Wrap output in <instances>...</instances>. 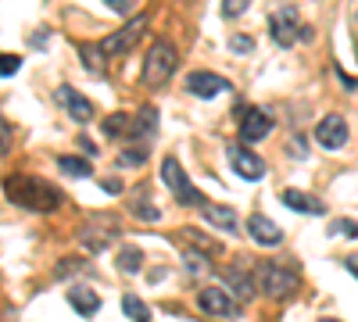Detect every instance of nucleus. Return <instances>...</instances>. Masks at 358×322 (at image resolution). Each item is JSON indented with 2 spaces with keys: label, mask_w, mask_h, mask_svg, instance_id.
<instances>
[{
  "label": "nucleus",
  "mask_w": 358,
  "mask_h": 322,
  "mask_svg": "<svg viewBox=\"0 0 358 322\" xmlns=\"http://www.w3.org/2000/svg\"><path fill=\"white\" fill-rule=\"evenodd\" d=\"M4 193L11 204H18V208H29V212H54V208H62V200L65 193L57 190L54 183L40 180V175H8L4 180Z\"/></svg>",
  "instance_id": "obj_1"
},
{
  "label": "nucleus",
  "mask_w": 358,
  "mask_h": 322,
  "mask_svg": "<svg viewBox=\"0 0 358 322\" xmlns=\"http://www.w3.org/2000/svg\"><path fill=\"white\" fill-rule=\"evenodd\" d=\"M236 119H241V140H244V147L248 143H258L265 140L268 133H273V115H265L262 108H236Z\"/></svg>",
  "instance_id": "obj_6"
},
{
  "label": "nucleus",
  "mask_w": 358,
  "mask_h": 322,
  "mask_svg": "<svg viewBox=\"0 0 358 322\" xmlns=\"http://www.w3.org/2000/svg\"><path fill=\"white\" fill-rule=\"evenodd\" d=\"M248 233H251V240L258 247H280L283 244V229L273 219H265V215H251L248 219Z\"/></svg>",
  "instance_id": "obj_14"
},
{
  "label": "nucleus",
  "mask_w": 358,
  "mask_h": 322,
  "mask_svg": "<svg viewBox=\"0 0 358 322\" xmlns=\"http://www.w3.org/2000/svg\"><path fill=\"white\" fill-rule=\"evenodd\" d=\"M201 212H204L208 226H219L222 233H236V229H241V219H236V212L226 208V204H204Z\"/></svg>",
  "instance_id": "obj_17"
},
{
  "label": "nucleus",
  "mask_w": 358,
  "mask_h": 322,
  "mask_svg": "<svg viewBox=\"0 0 358 322\" xmlns=\"http://www.w3.org/2000/svg\"><path fill=\"white\" fill-rule=\"evenodd\" d=\"M115 237H118V229L111 226V219L104 222V229H101V222H90V226H83V229H79V244H83L90 254L108 251V247L115 244Z\"/></svg>",
  "instance_id": "obj_12"
},
{
  "label": "nucleus",
  "mask_w": 358,
  "mask_h": 322,
  "mask_svg": "<svg viewBox=\"0 0 358 322\" xmlns=\"http://www.w3.org/2000/svg\"><path fill=\"white\" fill-rule=\"evenodd\" d=\"M143 25H147V18L140 15V18H133L129 25H122L118 33H111L108 40H101V50H104V57H118V54H129V47L143 36Z\"/></svg>",
  "instance_id": "obj_9"
},
{
  "label": "nucleus",
  "mask_w": 358,
  "mask_h": 322,
  "mask_svg": "<svg viewBox=\"0 0 358 322\" xmlns=\"http://www.w3.org/2000/svg\"><path fill=\"white\" fill-rule=\"evenodd\" d=\"M315 140L326 151H341L348 143V122L341 119V115H326V119H319V126H315Z\"/></svg>",
  "instance_id": "obj_10"
},
{
  "label": "nucleus",
  "mask_w": 358,
  "mask_h": 322,
  "mask_svg": "<svg viewBox=\"0 0 358 322\" xmlns=\"http://www.w3.org/2000/svg\"><path fill=\"white\" fill-rule=\"evenodd\" d=\"M226 283H229V290L236 298H244V301H251L255 298V276H248L244 269H226Z\"/></svg>",
  "instance_id": "obj_19"
},
{
  "label": "nucleus",
  "mask_w": 358,
  "mask_h": 322,
  "mask_svg": "<svg viewBox=\"0 0 358 322\" xmlns=\"http://www.w3.org/2000/svg\"><path fill=\"white\" fill-rule=\"evenodd\" d=\"M290 151L305 158V151H308V143H305V136H294V143H290Z\"/></svg>",
  "instance_id": "obj_36"
},
{
  "label": "nucleus",
  "mask_w": 358,
  "mask_h": 322,
  "mask_svg": "<svg viewBox=\"0 0 358 322\" xmlns=\"http://www.w3.org/2000/svg\"><path fill=\"white\" fill-rule=\"evenodd\" d=\"M57 168H62L65 175H76V180H86V175H94L90 161H83V158H72V154H62V158H57Z\"/></svg>",
  "instance_id": "obj_22"
},
{
  "label": "nucleus",
  "mask_w": 358,
  "mask_h": 322,
  "mask_svg": "<svg viewBox=\"0 0 358 322\" xmlns=\"http://www.w3.org/2000/svg\"><path fill=\"white\" fill-rule=\"evenodd\" d=\"M283 204L294 212H301V215H322L326 212V204L312 193H301V190H283Z\"/></svg>",
  "instance_id": "obj_18"
},
{
  "label": "nucleus",
  "mask_w": 358,
  "mask_h": 322,
  "mask_svg": "<svg viewBox=\"0 0 358 322\" xmlns=\"http://www.w3.org/2000/svg\"><path fill=\"white\" fill-rule=\"evenodd\" d=\"M79 50H83V65H86L90 72H104V50H101V47H90V43H86V47H79Z\"/></svg>",
  "instance_id": "obj_26"
},
{
  "label": "nucleus",
  "mask_w": 358,
  "mask_h": 322,
  "mask_svg": "<svg viewBox=\"0 0 358 322\" xmlns=\"http://www.w3.org/2000/svg\"><path fill=\"white\" fill-rule=\"evenodd\" d=\"M319 322H341V319H330V315H326V319H319Z\"/></svg>",
  "instance_id": "obj_39"
},
{
  "label": "nucleus",
  "mask_w": 358,
  "mask_h": 322,
  "mask_svg": "<svg viewBox=\"0 0 358 322\" xmlns=\"http://www.w3.org/2000/svg\"><path fill=\"white\" fill-rule=\"evenodd\" d=\"M122 312H126V319H133V322H155V319H151V308H147L136 294H126V298H122Z\"/></svg>",
  "instance_id": "obj_21"
},
{
  "label": "nucleus",
  "mask_w": 358,
  "mask_h": 322,
  "mask_svg": "<svg viewBox=\"0 0 358 322\" xmlns=\"http://www.w3.org/2000/svg\"><path fill=\"white\" fill-rule=\"evenodd\" d=\"M133 126V119H129V111H115V115H108V119L101 122V129H104V136H118L122 129H129Z\"/></svg>",
  "instance_id": "obj_23"
},
{
  "label": "nucleus",
  "mask_w": 358,
  "mask_h": 322,
  "mask_svg": "<svg viewBox=\"0 0 358 322\" xmlns=\"http://www.w3.org/2000/svg\"><path fill=\"white\" fill-rule=\"evenodd\" d=\"M229 50H233V54H251V50H255V40L236 33V36H229Z\"/></svg>",
  "instance_id": "obj_31"
},
{
  "label": "nucleus",
  "mask_w": 358,
  "mask_h": 322,
  "mask_svg": "<svg viewBox=\"0 0 358 322\" xmlns=\"http://www.w3.org/2000/svg\"><path fill=\"white\" fill-rule=\"evenodd\" d=\"M83 269V261L79 258H69V261H62V265H57V276H69V272H79Z\"/></svg>",
  "instance_id": "obj_34"
},
{
  "label": "nucleus",
  "mask_w": 358,
  "mask_h": 322,
  "mask_svg": "<svg viewBox=\"0 0 358 322\" xmlns=\"http://www.w3.org/2000/svg\"><path fill=\"white\" fill-rule=\"evenodd\" d=\"M183 240H187V244H194L201 254H222V247H219L215 240H208L204 233H197V229H187V233H183Z\"/></svg>",
  "instance_id": "obj_24"
},
{
  "label": "nucleus",
  "mask_w": 358,
  "mask_h": 322,
  "mask_svg": "<svg viewBox=\"0 0 358 322\" xmlns=\"http://www.w3.org/2000/svg\"><path fill=\"white\" fill-rule=\"evenodd\" d=\"M255 283H258V290L265 298L287 301L297 290V283H301V276H297L294 269H287V265H276V261H262V265L255 269Z\"/></svg>",
  "instance_id": "obj_2"
},
{
  "label": "nucleus",
  "mask_w": 358,
  "mask_h": 322,
  "mask_svg": "<svg viewBox=\"0 0 358 322\" xmlns=\"http://www.w3.org/2000/svg\"><path fill=\"white\" fill-rule=\"evenodd\" d=\"M330 237H358V222H355V219H337V222H330Z\"/></svg>",
  "instance_id": "obj_27"
},
{
  "label": "nucleus",
  "mask_w": 358,
  "mask_h": 322,
  "mask_svg": "<svg viewBox=\"0 0 358 322\" xmlns=\"http://www.w3.org/2000/svg\"><path fill=\"white\" fill-rule=\"evenodd\" d=\"M226 154H229V165H233V172L241 175V180H251V183H258L262 175H265V161L251 151V147H244V143H229L226 147Z\"/></svg>",
  "instance_id": "obj_8"
},
{
  "label": "nucleus",
  "mask_w": 358,
  "mask_h": 322,
  "mask_svg": "<svg viewBox=\"0 0 358 322\" xmlns=\"http://www.w3.org/2000/svg\"><path fill=\"white\" fill-rule=\"evenodd\" d=\"M129 208H133V215H140V219H147V222H158V208H155V204L147 200L143 193L129 197Z\"/></svg>",
  "instance_id": "obj_25"
},
{
  "label": "nucleus",
  "mask_w": 358,
  "mask_h": 322,
  "mask_svg": "<svg viewBox=\"0 0 358 322\" xmlns=\"http://www.w3.org/2000/svg\"><path fill=\"white\" fill-rule=\"evenodd\" d=\"M251 8V0H222V18H241Z\"/></svg>",
  "instance_id": "obj_28"
},
{
  "label": "nucleus",
  "mask_w": 358,
  "mask_h": 322,
  "mask_svg": "<svg viewBox=\"0 0 358 322\" xmlns=\"http://www.w3.org/2000/svg\"><path fill=\"white\" fill-rule=\"evenodd\" d=\"M344 265H348V272H351V276H358V254H351V258L344 261Z\"/></svg>",
  "instance_id": "obj_38"
},
{
  "label": "nucleus",
  "mask_w": 358,
  "mask_h": 322,
  "mask_svg": "<svg viewBox=\"0 0 358 322\" xmlns=\"http://www.w3.org/2000/svg\"><path fill=\"white\" fill-rule=\"evenodd\" d=\"M229 90V82L222 79V75H215V72H190L187 75V94H194V97H201V101H208V97H219V94H226Z\"/></svg>",
  "instance_id": "obj_13"
},
{
  "label": "nucleus",
  "mask_w": 358,
  "mask_h": 322,
  "mask_svg": "<svg viewBox=\"0 0 358 322\" xmlns=\"http://www.w3.org/2000/svg\"><path fill=\"white\" fill-rule=\"evenodd\" d=\"M162 180H165V186L176 193L179 204H190V208H204V193L187 180L183 165H179L176 158H165V161H162Z\"/></svg>",
  "instance_id": "obj_4"
},
{
  "label": "nucleus",
  "mask_w": 358,
  "mask_h": 322,
  "mask_svg": "<svg viewBox=\"0 0 358 322\" xmlns=\"http://www.w3.org/2000/svg\"><path fill=\"white\" fill-rule=\"evenodd\" d=\"M101 186H104L108 193H122V183H118V180H104Z\"/></svg>",
  "instance_id": "obj_37"
},
{
  "label": "nucleus",
  "mask_w": 358,
  "mask_h": 322,
  "mask_svg": "<svg viewBox=\"0 0 358 322\" xmlns=\"http://www.w3.org/2000/svg\"><path fill=\"white\" fill-rule=\"evenodd\" d=\"M183 265H187L190 272H204V269H208V261H204L201 251H187V254H183Z\"/></svg>",
  "instance_id": "obj_30"
},
{
  "label": "nucleus",
  "mask_w": 358,
  "mask_h": 322,
  "mask_svg": "<svg viewBox=\"0 0 358 322\" xmlns=\"http://www.w3.org/2000/svg\"><path fill=\"white\" fill-rule=\"evenodd\" d=\"M268 36H273L276 47H294L297 40H301V18H297V11L280 8L273 15V22H268Z\"/></svg>",
  "instance_id": "obj_7"
},
{
  "label": "nucleus",
  "mask_w": 358,
  "mask_h": 322,
  "mask_svg": "<svg viewBox=\"0 0 358 322\" xmlns=\"http://www.w3.org/2000/svg\"><path fill=\"white\" fill-rule=\"evenodd\" d=\"M57 104L69 111L72 122H79V126L94 122V104H90L79 90H72V86H57Z\"/></svg>",
  "instance_id": "obj_11"
},
{
  "label": "nucleus",
  "mask_w": 358,
  "mask_h": 322,
  "mask_svg": "<svg viewBox=\"0 0 358 322\" xmlns=\"http://www.w3.org/2000/svg\"><path fill=\"white\" fill-rule=\"evenodd\" d=\"M11 143H15V129H11L4 119H0V158L11 151Z\"/></svg>",
  "instance_id": "obj_32"
},
{
  "label": "nucleus",
  "mask_w": 358,
  "mask_h": 322,
  "mask_svg": "<svg viewBox=\"0 0 358 322\" xmlns=\"http://www.w3.org/2000/svg\"><path fill=\"white\" fill-rule=\"evenodd\" d=\"M197 305H201V312H208V315L241 319V301L229 298V290H222V286H204L201 294H197Z\"/></svg>",
  "instance_id": "obj_5"
},
{
  "label": "nucleus",
  "mask_w": 358,
  "mask_h": 322,
  "mask_svg": "<svg viewBox=\"0 0 358 322\" xmlns=\"http://www.w3.org/2000/svg\"><path fill=\"white\" fill-rule=\"evenodd\" d=\"M22 68V57L18 54H0V75H15Z\"/></svg>",
  "instance_id": "obj_29"
},
{
  "label": "nucleus",
  "mask_w": 358,
  "mask_h": 322,
  "mask_svg": "<svg viewBox=\"0 0 358 322\" xmlns=\"http://www.w3.org/2000/svg\"><path fill=\"white\" fill-rule=\"evenodd\" d=\"M129 136H133V143L147 147V143L158 136V111H155V108H140L136 119H133V126H129Z\"/></svg>",
  "instance_id": "obj_15"
},
{
  "label": "nucleus",
  "mask_w": 358,
  "mask_h": 322,
  "mask_svg": "<svg viewBox=\"0 0 358 322\" xmlns=\"http://www.w3.org/2000/svg\"><path fill=\"white\" fill-rule=\"evenodd\" d=\"M104 4H108L111 11H118V15H129V8H133V0H104Z\"/></svg>",
  "instance_id": "obj_35"
},
{
  "label": "nucleus",
  "mask_w": 358,
  "mask_h": 322,
  "mask_svg": "<svg viewBox=\"0 0 358 322\" xmlns=\"http://www.w3.org/2000/svg\"><path fill=\"white\" fill-rule=\"evenodd\" d=\"M69 301H72V308L83 315V319H94L97 312H101V294L94 286H86V283H76L72 290H69Z\"/></svg>",
  "instance_id": "obj_16"
},
{
  "label": "nucleus",
  "mask_w": 358,
  "mask_h": 322,
  "mask_svg": "<svg viewBox=\"0 0 358 322\" xmlns=\"http://www.w3.org/2000/svg\"><path fill=\"white\" fill-rule=\"evenodd\" d=\"M176 65H179V54H176V47L169 43V40H155L151 43V50H147V57H143V86H165L169 79H172V72H176Z\"/></svg>",
  "instance_id": "obj_3"
},
{
  "label": "nucleus",
  "mask_w": 358,
  "mask_h": 322,
  "mask_svg": "<svg viewBox=\"0 0 358 322\" xmlns=\"http://www.w3.org/2000/svg\"><path fill=\"white\" fill-rule=\"evenodd\" d=\"M143 269V251L140 247H122V251H118V272H122V276H136Z\"/></svg>",
  "instance_id": "obj_20"
},
{
  "label": "nucleus",
  "mask_w": 358,
  "mask_h": 322,
  "mask_svg": "<svg viewBox=\"0 0 358 322\" xmlns=\"http://www.w3.org/2000/svg\"><path fill=\"white\" fill-rule=\"evenodd\" d=\"M143 158H147V147H136V151H122L118 154V165H143Z\"/></svg>",
  "instance_id": "obj_33"
}]
</instances>
